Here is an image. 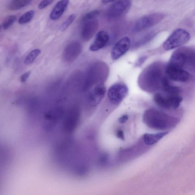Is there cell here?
I'll return each mask as SVG.
<instances>
[{"label": "cell", "mask_w": 195, "mask_h": 195, "mask_svg": "<svg viewBox=\"0 0 195 195\" xmlns=\"http://www.w3.org/2000/svg\"><path fill=\"white\" fill-rule=\"evenodd\" d=\"M143 120L149 127L155 129L164 130L174 126L176 120L173 117L157 110H146L143 116Z\"/></svg>", "instance_id": "6da1fadb"}, {"label": "cell", "mask_w": 195, "mask_h": 195, "mask_svg": "<svg viewBox=\"0 0 195 195\" xmlns=\"http://www.w3.org/2000/svg\"><path fill=\"white\" fill-rule=\"evenodd\" d=\"M162 70L156 64L147 67L140 77V85L146 90L155 91L162 86Z\"/></svg>", "instance_id": "7a4b0ae2"}, {"label": "cell", "mask_w": 195, "mask_h": 195, "mask_svg": "<svg viewBox=\"0 0 195 195\" xmlns=\"http://www.w3.org/2000/svg\"><path fill=\"white\" fill-rule=\"evenodd\" d=\"M190 38V35L187 30L183 29H177L164 42L163 47L166 50H172L187 43Z\"/></svg>", "instance_id": "3957f363"}, {"label": "cell", "mask_w": 195, "mask_h": 195, "mask_svg": "<svg viewBox=\"0 0 195 195\" xmlns=\"http://www.w3.org/2000/svg\"><path fill=\"white\" fill-rule=\"evenodd\" d=\"M154 101L160 108L165 109H176L179 107L183 98L179 95H170L157 93L154 95Z\"/></svg>", "instance_id": "277c9868"}, {"label": "cell", "mask_w": 195, "mask_h": 195, "mask_svg": "<svg viewBox=\"0 0 195 195\" xmlns=\"http://www.w3.org/2000/svg\"><path fill=\"white\" fill-rule=\"evenodd\" d=\"M178 49L173 53L167 65L177 68L183 69L186 64L192 61L193 52L187 48Z\"/></svg>", "instance_id": "5b68a950"}, {"label": "cell", "mask_w": 195, "mask_h": 195, "mask_svg": "<svg viewBox=\"0 0 195 195\" xmlns=\"http://www.w3.org/2000/svg\"><path fill=\"white\" fill-rule=\"evenodd\" d=\"M128 89L125 84L116 83L112 86L108 90V99L114 104H118L124 99L128 95Z\"/></svg>", "instance_id": "8992f818"}, {"label": "cell", "mask_w": 195, "mask_h": 195, "mask_svg": "<svg viewBox=\"0 0 195 195\" xmlns=\"http://www.w3.org/2000/svg\"><path fill=\"white\" fill-rule=\"evenodd\" d=\"M164 18V15L161 13H154L147 15L137 22L134 29L137 32L142 31L156 24Z\"/></svg>", "instance_id": "52a82bcc"}, {"label": "cell", "mask_w": 195, "mask_h": 195, "mask_svg": "<svg viewBox=\"0 0 195 195\" xmlns=\"http://www.w3.org/2000/svg\"><path fill=\"white\" fill-rule=\"evenodd\" d=\"M130 0H119L112 5L107 14L110 18L118 17L128 11L131 6Z\"/></svg>", "instance_id": "ba28073f"}, {"label": "cell", "mask_w": 195, "mask_h": 195, "mask_svg": "<svg viewBox=\"0 0 195 195\" xmlns=\"http://www.w3.org/2000/svg\"><path fill=\"white\" fill-rule=\"evenodd\" d=\"M165 73L169 79L176 82H186L190 77L189 74L187 71L168 65L166 68Z\"/></svg>", "instance_id": "9c48e42d"}, {"label": "cell", "mask_w": 195, "mask_h": 195, "mask_svg": "<svg viewBox=\"0 0 195 195\" xmlns=\"http://www.w3.org/2000/svg\"><path fill=\"white\" fill-rule=\"evenodd\" d=\"M130 39L125 37L120 39L113 47L111 51V57L114 60H116L125 54L130 49Z\"/></svg>", "instance_id": "30bf717a"}, {"label": "cell", "mask_w": 195, "mask_h": 195, "mask_svg": "<svg viewBox=\"0 0 195 195\" xmlns=\"http://www.w3.org/2000/svg\"><path fill=\"white\" fill-rule=\"evenodd\" d=\"M106 91V87L103 83L97 85L89 95V104L93 106L99 105L104 98Z\"/></svg>", "instance_id": "8fae6325"}, {"label": "cell", "mask_w": 195, "mask_h": 195, "mask_svg": "<svg viewBox=\"0 0 195 195\" xmlns=\"http://www.w3.org/2000/svg\"><path fill=\"white\" fill-rule=\"evenodd\" d=\"M82 50V45L79 42H74L69 44L64 50V60L67 62H72L78 57Z\"/></svg>", "instance_id": "7c38bea8"}, {"label": "cell", "mask_w": 195, "mask_h": 195, "mask_svg": "<svg viewBox=\"0 0 195 195\" xmlns=\"http://www.w3.org/2000/svg\"><path fill=\"white\" fill-rule=\"evenodd\" d=\"M80 118L78 110L73 109L68 113L63 123V128L66 132H71L77 127Z\"/></svg>", "instance_id": "4fadbf2b"}, {"label": "cell", "mask_w": 195, "mask_h": 195, "mask_svg": "<svg viewBox=\"0 0 195 195\" xmlns=\"http://www.w3.org/2000/svg\"><path fill=\"white\" fill-rule=\"evenodd\" d=\"M99 22L97 20H92L86 22L81 33V36L84 41H88L92 38L97 31Z\"/></svg>", "instance_id": "5bb4252c"}, {"label": "cell", "mask_w": 195, "mask_h": 195, "mask_svg": "<svg viewBox=\"0 0 195 195\" xmlns=\"http://www.w3.org/2000/svg\"><path fill=\"white\" fill-rule=\"evenodd\" d=\"M109 40V35L106 32L101 30L96 35L94 42L90 47L91 51H96L104 47Z\"/></svg>", "instance_id": "9a60e30c"}, {"label": "cell", "mask_w": 195, "mask_h": 195, "mask_svg": "<svg viewBox=\"0 0 195 195\" xmlns=\"http://www.w3.org/2000/svg\"><path fill=\"white\" fill-rule=\"evenodd\" d=\"M69 4V0H61L55 5L51 13L50 17L53 20L60 19Z\"/></svg>", "instance_id": "2e32d148"}, {"label": "cell", "mask_w": 195, "mask_h": 195, "mask_svg": "<svg viewBox=\"0 0 195 195\" xmlns=\"http://www.w3.org/2000/svg\"><path fill=\"white\" fill-rule=\"evenodd\" d=\"M163 90L166 94L175 95H179L181 90L178 86H174L170 84L169 79L167 76H164L162 81V86Z\"/></svg>", "instance_id": "e0dca14e"}, {"label": "cell", "mask_w": 195, "mask_h": 195, "mask_svg": "<svg viewBox=\"0 0 195 195\" xmlns=\"http://www.w3.org/2000/svg\"><path fill=\"white\" fill-rule=\"evenodd\" d=\"M168 132H161L156 134H145L143 136L144 142L147 145H151L167 135Z\"/></svg>", "instance_id": "ac0fdd59"}, {"label": "cell", "mask_w": 195, "mask_h": 195, "mask_svg": "<svg viewBox=\"0 0 195 195\" xmlns=\"http://www.w3.org/2000/svg\"><path fill=\"white\" fill-rule=\"evenodd\" d=\"M63 113L62 109L57 108L46 114L45 118L49 122H51L53 124L55 123L62 118Z\"/></svg>", "instance_id": "d6986e66"}, {"label": "cell", "mask_w": 195, "mask_h": 195, "mask_svg": "<svg viewBox=\"0 0 195 195\" xmlns=\"http://www.w3.org/2000/svg\"><path fill=\"white\" fill-rule=\"evenodd\" d=\"M32 1L33 0H11L8 5V8L11 11H17L28 6Z\"/></svg>", "instance_id": "ffe728a7"}, {"label": "cell", "mask_w": 195, "mask_h": 195, "mask_svg": "<svg viewBox=\"0 0 195 195\" xmlns=\"http://www.w3.org/2000/svg\"><path fill=\"white\" fill-rule=\"evenodd\" d=\"M41 52L39 49H35L27 56L24 61L25 64L26 65H29L33 63L36 58L38 56Z\"/></svg>", "instance_id": "44dd1931"}, {"label": "cell", "mask_w": 195, "mask_h": 195, "mask_svg": "<svg viewBox=\"0 0 195 195\" xmlns=\"http://www.w3.org/2000/svg\"><path fill=\"white\" fill-rule=\"evenodd\" d=\"M35 13V11L33 10L26 12L20 17L18 22L20 25H25L29 23L33 19Z\"/></svg>", "instance_id": "7402d4cb"}, {"label": "cell", "mask_w": 195, "mask_h": 195, "mask_svg": "<svg viewBox=\"0 0 195 195\" xmlns=\"http://www.w3.org/2000/svg\"><path fill=\"white\" fill-rule=\"evenodd\" d=\"M16 20V16L15 15H10L7 17L3 21V28L6 30L9 28L15 22Z\"/></svg>", "instance_id": "603a6c76"}, {"label": "cell", "mask_w": 195, "mask_h": 195, "mask_svg": "<svg viewBox=\"0 0 195 195\" xmlns=\"http://www.w3.org/2000/svg\"><path fill=\"white\" fill-rule=\"evenodd\" d=\"M76 16V15L74 14L70 15L67 20L60 25L59 29L62 31H64L67 30L75 20Z\"/></svg>", "instance_id": "cb8c5ba5"}, {"label": "cell", "mask_w": 195, "mask_h": 195, "mask_svg": "<svg viewBox=\"0 0 195 195\" xmlns=\"http://www.w3.org/2000/svg\"><path fill=\"white\" fill-rule=\"evenodd\" d=\"M100 14V12L97 10H94L86 13L83 18V21L86 22L89 20H94Z\"/></svg>", "instance_id": "d4e9b609"}, {"label": "cell", "mask_w": 195, "mask_h": 195, "mask_svg": "<svg viewBox=\"0 0 195 195\" xmlns=\"http://www.w3.org/2000/svg\"><path fill=\"white\" fill-rule=\"evenodd\" d=\"M54 1L55 0H43L39 5V9L42 10L46 8L47 7L52 4Z\"/></svg>", "instance_id": "484cf974"}, {"label": "cell", "mask_w": 195, "mask_h": 195, "mask_svg": "<svg viewBox=\"0 0 195 195\" xmlns=\"http://www.w3.org/2000/svg\"><path fill=\"white\" fill-rule=\"evenodd\" d=\"M30 72H27L23 74L20 77V81L22 83H24L27 80L30 76Z\"/></svg>", "instance_id": "4316f807"}, {"label": "cell", "mask_w": 195, "mask_h": 195, "mask_svg": "<svg viewBox=\"0 0 195 195\" xmlns=\"http://www.w3.org/2000/svg\"><path fill=\"white\" fill-rule=\"evenodd\" d=\"M147 57L146 56H143L137 60L136 63L137 66H140L142 64H143L145 61L146 60Z\"/></svg>", "instance_id": "83f0119b"}, {"label": "cell", "mask_w": 195, "mask_h": 195, "mask_svg": "<svg viewBox=\"0 0 195 195\" xmlns=\"http://www.w3.org/2000/svg\"><path fill=\"white\" fill-rule=\"evenodd\" d=\"M128 115H123V116L120 117L118 119V122L120 123H124L128 121Z\"/></svg>", "instance_id": "f1b7e54d"}, {"label": "cell", "mask_w": 195, "mask_h": 195, "mask_svg": "<svg viewBox=\"0 0 195 195\" xmlns=\"http://www.w3.org/2000/svg\"><path fill=\"white\" fill-rule=\"evenodd\" d=\"M117 137L118 138L122 139V140H124V135L123 131L120 130L117 132Z\"/></svg>", "instance_id": "f546056e"}, {"label": "cell", "mask_w": 195, "mask_h": 195, "mask_svg": "<svg viewBox=\"0 0 195 195\" xmlns=\"http://www.w3.org/2000/svg\"><path fill=\"white\" fill-rule=\"evenodd\" d=\"M114 1L115 0H102V2L104 4H107V3L111 2Z\"/></svg>", "instance_id": "4dcf8cb0"}, {"label": "cell", "mask_w": 195, "mask_h": 195, "mask_svg": "<svg viewBox=\"0 0 195 195\" xmlns=\"http://www.w3.org/2000/svg\"><path fill=\"white\" fill-rule=\"evenodd\" d=\"M1 26H0V30H1Z\"/></svg>", "instance_id": "1f68e13d"}]
</instances>
